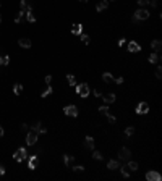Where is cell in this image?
Returning <instances> with one entry per match:
<instances>
[{
    "instance_id": "6da1fadb",
    "label": "cell",
    "mask_w": 162,
    "mask_h": 181,
    "mask_svg": "<svg viewBox=\"0 0 162 181\" xmlns=\"http://www.w3.org/2000/svg\"><path fill=\"white\" fill-rule=\"evenodd\" d=\"M76 92H78L79 97H88V94H89V86H88L86 83L76 84Z\"/></svg>"
},
{
    "instance_id": "7a4b0ae2",
    "label": "cell",
    "mask_w": 162,
    "mask_h": 181,
    "mask_svg": "<svg viewBox=\"0 0 162 181\" xmlns=\"http://www.w3.org/2000/svg\"><path fill=\"white\" fill-rule=\"evenodd\" d=\"M118 158H120L122 162H128L130 158H131V151L127 149V147L120 149V152H118Z\"/></svg>"
},
{
    "instance_id": "3957f363",
    "label": "cell",
    "mask_w": 162,
    "mask_h": 181,
    "mask_svg": "<svg viewBox=\"0 0 162 181\" xmlns=\"http://www.w3.org/2000/svg\"><path fill=\"white\" fill-rule=\"evenodd\" d=\"M13 157H15L16 162H23V160L28 157V151L24 149V147H19L18 151L15 152V155H13Z\"/></svg>"
},
{
    "instance_id": "277c9868",
    "label": "cell",
    "mask_w": 162,
    "mask_h": 181,
    "mask_svg": "<svg viewBox=\"0 0 162 181\" xmlns=\"http://www.w3.org/2000/svg\"><path fill=\"white\" fill-rule=\"evenodd\" d=\"M63 113L67 115V117H78V108H76L75 105H67L63 108Z\"/></svg>"
},
{
    "instance_id": "5b68a950",
    "label": "cell",
    "mask_w": 162,
    "mask_h": 181,
    "mask_svg": "<svg viewBox=\"0 0 162 181\" xmlns=\"http://www.w3.org/2000/svg\"><path fill=\"white\" fill-rule=\"evenodd\" d=\"M135 16L140 19V21L141 19H147L149 18V11H147L146 8H138V10L135 11Z\"/></svg>"
},
{
    "instance_id": "8992f818",
    "label": "cell",
    "mask_w": 162,
    "mask_h": 181,
    "mask_svg": "<svg viewBox=\"0 0 162 181\" xmlns=\"http://www.w3.org/2000/svg\"><path fill=\"white\" fill-rule=\"evenodd\" d=\"M38 142V133L36 131H29L26 136V144L28 146H34V144Z\"/></svg>"
},
{
    "instance_id": "52a82bcc",
    "label": "cell",
    "mask_w": 162,
    "mask_h": 181,
    "mask_svg": "<svg viewBox=\"0 0 162 181\" xmlns=\"http://www.w3.org/2000/svg\"><path fill=\"white\" fill-rule=\"evenodd\" d=\"M138 115H144V113H147L149 112V105H147L146 102H140L138 104V107H136V110H135Z\"/></svg>"
},
{
    "instance_id": "ba28073f",
    "label": "cell",
    "mask_w": 162,
    "mask_h": 181,
    "mask_svg": "<svg viewBox=\"0 0 162 181\" xmlns=\"http://www.w3.org/2000/svg\"><path fill=\"white\" fill-rule=\"evenodd\" d=\"M38 165H39L38 155H31L29 160H28V168H29V170H36V168H38Z\"/></svg>"
},
{
    "instance_id": "9c48e42d",
    "label": "cell",
    "mask_w": 162,
    "mask_h": 181,
    "mask_svg": "<svg viewBox=\"0 0 162 181\" xmlns=\"http://www.w3.org/2000/svg\"><path fill=\"white\" fill-rule=\"evenodd\" d=\"M161 173H157V171H147L146 173V180L147 181H161Z\"/></svg>"
},
{
    "instance_id": "30bf717a",
    "label": "cell",
    "mask_w": 162,
    "mask_h": 181,
    "mask_svg": "<svg viewBox=\"0 0 162 181\" xmlns=\"http://www.w3.org/2000/svg\"><path fill=\"white\" fill-rule=\"evenodd\" d=\"M63 162H65V165L68 166V168H72L73 165H75V157L73 155H63Z\"/></svg>"
},
{
    "instance_id": "8fae6325",
    "label": "cell",
    "mask_w": 162,
    "mask_h": 181,
    "mask_svg": "<svg viewBox=\"0 0 162 181\" xmlns=\"http://www.w3.org/2000/svg\"><path fill=\"white\" fill-rule=\"evenodd\" d=\"M140 50H141V47H140L138 44H136L135 41H131V42L128 44V52H131V53H136V52H140Z\"/></svg>"
},
{
    "instance_id": "7c38bea8",
    "label": "cell",
    "mask_w": 162,
    "mask_h": 181,
    "mask_svg": "<svg viewBox=\"0 0 162 181\" xmlns=\"http://www.w3.org/2000/svg\"><path fill=\"white\" fill-rule=\"evenodd\" d=\"M19 8H21V11H29V10H33V7H31V3L28 2V0H21V2H19Z\"/></svg>"
},
{
    "instance_id": "4fadbf2b",
    "label": "cell",
    "mask_w": 162,
    "mask_h": 181,
    "mask_svg": "<svg viewBox=\"0 0 162 181\" xmlns=\"http://www.w3.org/2000/svg\"><path fill=\"white\" fill-rule=\"evenodd\" d=\"M18 44H19V47H24V49H29V47H31V41L28 37L18 39Z\"/></svg>"
},
{
    "instance_id": "5bb4252c",
    "label": "cell",
    "mask_w": 162,
    "mask_h": 181,
    "mask_svg": "<svg viewBox=\"0 0 162 181\" xmlns=\"http://www.w3.org/2000/svg\"><path fill=\"white\" fill-rule=\"evenodd\" d=\"M147 60L151 61V63H159V61H161V55H159V52H154L147 57Z\"/></svg>"
},
{
    "instance_id": "9a60e30c",
    "label": "cell",
    "mask_w": 162,
    "mask_h": 181,
    "mask_svg": "<svg viewBox=\"0 0 162 181\" xmlns=\"http://www.w3.org/2000/svg\"><path fill=\"white\" fill-rule=\"evenodd\" d=\"M102 99H104V102L109 105V104H113V102H115V94H104Z\"/></svg>"
},
{
    "instance_id": "2e32d148",
    "label": "cell",
    "mask_w": 162,
    "mask_h": 181,
    "mask_svg": "<svg viewBox=\"0 0 162 181\" xmlns=\"http://www.w3.org/2000/svg\"><path fill=\"white\" fill-rule=\"evenodd\" d=\"M84 147L86 149H94V139L91 136H88L86 139H84Z\"/></svg>"
},
{
    "instance_id": "e0dca14e",
    "label": "cell",
    "mask_w": 162,
    "mask_h": 181,
    "mask_svg": "<svg viewBox=\"0 0 162 181\" xmlns=\"http://www.w3.org/2000/svg\"><path fill=\"white\" fill-rule=\"evenodd\" d=\"M107 7H109V2H107V0H102V2H99V3L96 5V10L102 11V10H106Z\"/></svg>"
},
{
    "instance_id": "ac0fdd59",
    "label": "cell",
    "mask_w": 162,
    "mask_h": 181,
    "mask_svg": "<svg viewBox=\"0 0 162 181\" xmlns=\"http://www.w3.org/2000/svg\"><path fill=\"white\" fill-rule=\"evenodd\" d=\"M118 166H120V162H118V160H110V162L107 163V168L109 170H117Z\"/></svg>"
},
{
    "instance_id": "d6986e66",
    "label": "cell",
    "mask_w": 162,
    "mask_h": 181,
    "mask_svg": "<svg viewBox=\"0 0 162 181\" xmlns=\"http://www.w3.org/2000/svg\"><path fill=\"white\" fill-rule=\"evenodd\" d=\"M151 49H154L156 52H161V49H162V42H161V41H152V42H151Z\"/></svg>"
},
{
    "instance_id": "ffe728a7",
    "label": "cell",
    "mask_w": 162,
    "mask_h": 181,
    "mask_svg": "<svg viewBox=\"0 0 162 181\" xmlns=\"http://www.w3.org/2000/svg\"><path fill=\"white\" fill-rule=\"evenodd\" d=\"M81 31H83V24H73V28H72V32L75 34V36L81 34Z\"/></svg>"
},
{
    "instance_id": "44dd1931",
    "label": "cell",
    "mask_w": 162,
    "mask_h": 181,
    "mask_svg": "<svg viewBox=\"0 0 162 181\" xmlns=\"http://www.w3.org/2000/svg\"><path fill=\"white\" fill-rule=\"evenodd\" d=\"M67 81H68V84H70V86H76V78H75V75H67Z\"/></svg>"
},
{
    "instance_id": "7402d4cb",
    "label": "cell",
    "mask_w": 162,
    "mask_h": 181,
    "mask_svg": "<svg viewBox=\"0 0 162 181\" xmlns=\"http://www.w3.org/2000/svg\"><path fill=\"white\" fill-rule=\"evenodd\" d=\"M26 19H28V21H29V23H34V21H36V16H34L33 10L26 11Z\"/></svg>"
},
{
    "instance_id": "603a6c76",
    "label": "cell",
    "mask_w": 162,
    "mask_h": 181,
    "mask_svg": "<svg viewBox=\"0 0 162 181\" xmlns=\"http://www.w3.org/2000/svg\"><path fill=\"white\" fill-rule=\"evenodd\" d=\"M102 79H104L106 83H113V76L110 75V73H104V75H102Z\"/></svg>"
},
{
    "instance_id": "cb8c5ba5",
    "label": "cell",
    "mask_w": 162,
    "mask_h": 181,
    "mask_svg": "<svg viewBox=\"0 0 162 181\" xmlns=\"http://www.w3.org/2000/svg\"><path fill=\"white\" fill-rule=\"evenodd\" d=\"M10 63V57L5 55V57H0V66H5V65Z\"/></svg>"
},
{
    "instance_id": "d4e9b609",
    "label": "cell",
    "mask_w": 162,
    "mask_h": 181,
    "mask_svg": "<svg viewBox=\"0 0 162 181\" xmlns=\"http://www.w3.org/2000/svg\"><path fill=\"white\" fill-rule=\"evenodd\" d=\"M127 168H128L130 171H136V170H138V163H136V162H128Z\"/></svg>"
},
{
    "instance_id": "484cf974",
    "label": "cell",
    "mask_w": 162,
    "mask_h": 181,
    "mask_svg": "<svg viewBox=\"0 0 162 181\" xmlns=\"http://www.w3.org/2000/svg\"><path fill=\"white\" fill-rule=\"evenodd\" d=\"M13 92H15L16 95H19L23 92V86L21 84H15V86H13Z\"/></svg>"
},
{
    "instance_id": "4316f807",
    "label": "cell",
    "mask_w": 162,
    "mask_h": 181,
    "mask_svg": "<svg viewBox=\"0 0 162 181\" xmlns=\"http://www.w3.org/2000/svg\"><path fill=\"white\" fill-rule=\"evenodd\" d=\"M118 168L122 170V175H123L125 178H128V176H130V170H127V165H123V166H118Z\"/></svg>"
},
{
    "instance_id": "83f0119b",
    "label": "cell",
    "mask_w": 162,
    "mask_h": 181,
    "mask_svg": "<svg viewBox=\"0 0 162 181\" xmlns=\"http://www.w3.org/2000/svg\"><path fill=\"white\" fill-rule=\"evenodd\" d=\"M41 121H36V123L33 124V126H31V129H33V131H36V133H39V129H41Z\"/></svg>"
},
{
    "instance_id": "f1b7e54d",
    "label": "cell",
    "mask_w": 162,
    "mask_h": 181,
    "mask_svg": "<svg viewBox=\"0 0 162 181\" xmlns=\"http://www.w3.org/2000/svg\"><path fill=\"white\" fill-rule=\"evenodd\" d=\"M24 15H26V11H19L18 15L15 16V23H19V21L23 19V16H24Z\"/></svg>"
},
{
    "instance_id": "f546056e",
    "label": "cell",
    "mask_w": 162,
    "mask_h": 181,
    "mask_svg": "<svg viewBox=\"0 0 162 181\" xmlns=\"http://www.w3.org/2000/svg\"><path fill=\"white\" fill-rule=\"evenodd\" d=\"M50 94H52V87L49 86V87H47V89L44 91V92H42L41 95H42V97H47V95H50Z\"/></svg>"
},
{
    "instance_id": "4dcf8cb0",
    "label": "cell",
    "mask_w": 162,
    "mask_h": 181,
    "mask_svg": "<svg viewBox=\"0 0 162 181\" xmlns=\"http://www.w3.org/2000/svg\"><path fill=\"white\" fill-rule=\"evenodd\" d=\"M81 41H83V44H89V36H88V34H81Z\"/></svg>"
},
{
    "instance_id": "1f68e13d",
    "label": "cell",
    "mask_w": 162,
    "mask_h": 181,
    "mask_svg": "<svg viewBox=\"0 0 162 181\" xmlns=\"http://www.w3.org/2000/svg\"><path fill=\"white\" fill-rule=\"evenodd\" d=\"M99 112H102V113H106V115H109V105H102V107H99Z\"/></svg>"
},
{
    "instance_id": "d6a6232c",
    "label": "cell",
    "mask_w": 162,
    "mask_h": 181,
    "mask_svg": "<svg viewBox=\"0 0 162 181\" xmlns=\"http://www.w3.org/2000/svg\"><path fill=\"white\" fill-rule=\"evenodd\" d=\"M133 133H135V128H133V126H128V128L125 129V134L127 136H131Z\"/></svg>"
},
{
    "instance_id": "836d02e7",
    "label": "cell",
    "mask_w": 162,
    "mask_h": 181,
    "mask_svg": "<svg viewBox=\"0 0 162 181\" xmlns=\"http://www.w3.org/2000/svg\"><path fill=\"white\" fill-rule=\"evenodd\" d=\"M92 157H94L96 160H102V157H104V155H102V154H101V152H99V151H96L94 154H92Z\"/></svg>"
},
{
    "instance_id": "e575fe53",
    "label": "cell",
    "mask_w": 162,
    "mask_h": 181,
    "mask_svg": "<svg viewBox=\"0 0 162 181\" xmlns=\"http://www.w3.org/2000/svg\"><path fill=\"white\" fill-rule=\"evenodd\" d=\"M156 78H157V79L162 78V68L161 66H157V70H156Z\"/></svg>"
},
{
    "instance_id": "d590c367",
    "label": "cell",
    "mask_w": 162,
    "mask_h": 181,
    "mask_svg": "<svg viewBox=\"0 0 162 181\" xmlns=\"http://www.w3.org/2000/svg\"><path fill=\"white\" fill-rule=\"evenodd\" d=\"M73 166H75V165H73ZM73 170H75L76 173H83V171H84V166L78 165V166H75V168H73Z\"/></svg>"
},
{
    "instance_id": "8d00e7d4",
    "label": "cell",
    "mask_w": 162,
    "mask_h": 181,
    "mask_svg": "<svg viewBox=\"0 0 162 181\" xmlns=\"http://www.w3.org/2000/svg\"><path fill=\"white\" fill-rule=\"evenodd\" d=\"M149 3V0H138V5L140 7H144V5H147Z\"/></svg>"
},
{
    "instance_id": "74e56055",
    "label": "cell",
    "mask_w": 162,
    "mask_h": 181,
    "mask_svg": "<svg viewBox=\"0 0 162 181\" xmlns=\"http://www.w3.org/2000/svg\"><path fill=\"white\" fill-rule=\"evenodd\" d=\"M107 120H109V123H115V117H113V115H107Z\"/></svg>"
},
{
    "instance_id": "f35d334b",
    "label": "cell",
    "mask_w": 162,
    "mask_h": 181,
    "mask_svg": "<svg viewBox=\"0 0 162 181\" xmlns=\"http://www.w3.org/2000/svg\"><path fill=\"white\" fill-rule=\"evenodd\" d=\"M45 133H47V128L41 126V129H39V133H38V134H45Z\"/></svg>"
},
{
    "instance_id": "ab89813d",
    "label": "cell",
    "mask_w": 162,
    "mask_h": 181,
    "mask_svg": "<svg viewBox=\"0 0 162 181\" xmlns=\"http://www.w3.org/2000/svg\"><path fill=\"white\" fill-rule=\"evenodd\" d=\"M28 129H29V126H28V124H24V123H23V124H21V131H24V133H26Z\"/></svg>"
},
{
    "instance_id": "60d3db41",
    "label": "cell",
    "mask_w": 162,
    "mask_h": 181,
    "mask_svg": "<svg viewBox=\"0 0 162 181\" xmlns=\"http://www.w3.org/2000/svg\"><path fill=\"white\" fill-rule=\"evenodd\" d=\"M44 79H45V83H47V84H50V81H52V76H50V75H47Z\"/></svg>"
},
{
    "instance_id": "b9f144b4",
    "label": "cell",
    "mask_w": 162,
    "mask_h": 181,
    "mask_svg": "<svg viewBox=\"0 0 162 181\" xmlns=\"http://www.w3.org/2000/svg\"><path fill=\"white\" fill-rule=\"evenodd\" d=\"M115 83H117V84H122V83H123V78H122V76H120V78H115Z\"/></svg>"
},
{
    "instance_id": "7bdbcfd3",
    "label": "cell",
    "mask_w": 162,
    "mask_h": 181,
    "mask_svg": "<svg viewBox=\"0 0 162 181\" xmlns=\"http://www.w3.org/2000/svg\"><path fill=\"white\" fill-rule=\"evenodd\" d=\"M149 5H152V7H156V5H157V0H149Z\"/></svg>"
},
{
    "instance_id": "ee69618b",
    "label": "cell",
    "mask_w": 162,
    "mask_h": 181,
    "mask_svg": "<svg viewBox=\"0 0 162 181\" xmlns=\"http://www.w3.org/2000/svg\"><path fill=\"white\" fill-rule=\"evenodd\" d=\"M0 175H5V168H3V165L0 163Z\"/></svg>"
},
{
    "instance_id": "f6af8a7d",
    "label": "cell",
    "mask_w": 162,
    "mask_h": 181,
    "mask_svg": "<svg viewBox=\"0 0 162 181\" xmlns=\"http://www.w3.org/2000/svg\"><path fill=\"white\" fill-rule=\"evenodd\" d=\"M131 21H133V23H135V24H136V23H140V19H138V18H136V16H135V15H133V18H131Z\"/></svg>"
},
{
    "instance_id": "bcb514c9",
    "label": "cell",
    "mask_w": 162,
    "mask_h": 181,
    "mask_svg": "<svg viewBox=\"0 0 162 181\" xmlns=\"http://www.w3.org/2000/svg\"><path fill=\"white\" fill-rule=\"evenodd\" d=\"M94 95L96 97H101V91H94Z\"/></svg>"
},
{
    "instance_id": "7dc6e473",
    "label": "cell",
    "mask_w": 162,
    "mask_h": 181,
    "mask_svg": "<svg viewBox=\"0 0 162 181\" xmlns=\"http://www.w3.org/2000/svg\"><path fill=\"white\" fill-rule=\"evenodd\" d=\"M123 44H125V39H123V37H122V39H120V41H118V45H123Z\"/></svg>"
},
{
    "instance_id": "c3c4849f",
    "label": "cell",
    "mask_w": 162,
    "mask_h": 181,
    "mask_svg": "<svg viewBox=\"0 0 162 181\" xmlns=\"http://www.w3.org/2000/svg\"><path fill=\"white\" fill-rule=\"evenodd\" d=\"M2 136H3V128L0 126V137H2Z\"/></svg>"
},
{
    "instance_id": "681fc988",
    "label": "cell",
    "mask_w": 162,
    "mask_h": 181,
    "mask_svg": "<svg viewBox=\"0 0 162 181\" xmlns=\"http://www.w3.org/2000/svg\"><path fill=\"white\" fill-rule=\"evenodd\" d=\"M107 2H115V0H107Z\"/></svg>"
},
{
    "instance_id": "f907efd6",
    "label": "cell",
    "mask_w": 162,
    "mask_h": 181,
    "mask_svg": "<svg viewBox=\"0 0 162 181\" xmlns=\"http://www.w3.org/2000/svg\"><path fill=\"white\" fill-rule=\"evenodd\" d=\"M79 2H88V0H79Z\"/></svg>"
},
{
    "instance_id": "816d5d0a",
    "label": "cell",
    "mask_w": 162,
    "mask_h": 181,
    "mask_svg": "<svg viewBox=\"0 0 162 181\" xmlns=\"http://www.w3.org/2000/svg\"><path fill=\"white\" fill-rule=\"evenodd\" d=\"M0 21H2V16H0Z\"/></svg>"
},
{
    "instance_id": "f5cc1de1",
    "label": "cell",
    "mask_w": 162,
    "mask_h": 181,
    "mask_svg": "<svg viewBox=\"0 0 162 181\" xmlns=\"http://www.w3.org/2000/svg\"><path fill=\"white\" fill-rule=\"evenodd\" d=\"M0 5H2V2H0Z\"/></svg>"
}]
</instances>
